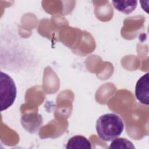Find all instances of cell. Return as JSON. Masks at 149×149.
Listing matches in <instances>:
<instances>
[{
    "mask_svg": "<svg viewBox=\"0 0 149 149\" xmlns=\"http://www.w3.org/2000/svg\"><path fill=\"white\" fill-rule=\"evenodd\" d=\"M135 96L142 104H149V73L143 75L135 86Z\"/></svg>",
    "mask_w": 149,
    "mask_h": 149,
    "instance_id": "cell-3",
    "label": "cell"
},
{
    "mask_svg": "<svg viewBox=\"0 0 149 149\" xmlns=\"http://www.w3.org/2000/svg\"><path fill=\"white\" fill-rule=\"evenodd\" d=\"M109 148H135L133 144L125 138H116L111 142Z\"/></svg>",
    "mask_w": 149,
    "mask_h": 149,
    "instance_id": "cell-6",
    "label": "cell"
},
{
    "mask_svg": "<svg viewBox=\"0 0 149 149\" xmlns=\"http://www.w3.org/2000/svg\"><path fill=\"white\" fill-rule=\"evenodd\" d=\"M95 129L101 140L109 141L120 136L124 129V123L119 115L113 113H105L97 119Z\"/></svg>",
    "mask_w": 149,
    "mask_h": 149,
    "instance_id": "cell-1",
    "label": "cell"
},
{
    "mask_svg": "<svg viewBox=\"0 0 149 149\" xmlns=\"http://www.w3.org/2000/svg\"><path fill=\"white\" fill-rule=\"evenodd\" d=\"M17 94L15 83L8 74L0 72V108L3 111L14 103Z\"/></svg>",
    "mask_w": 149,
    "mask_h": 149,
    "instance_id": "cell-2",
    "label": "cell"
},
{
    "mask_svg": "<svg viewBox=\"0 0 149 149\" xmlns=\"http://www.w3.org/2000/svg\"><path fill=\"white\" fill-rule=\"evenodd\" d=\"M112 3L115 9L126 15H129L133 12L137 5V1H113Z\"/></svg>",
    "mask_w": 149,
    "mask_h": 149,
    "instance_id": "cell-5",
    "label": "cell"
},
{
    "mask_svg": "<svg viewBox=\"0 0 149 149\" xmlns=\"http://www.w3.org/2000/svg\"><path fill=\"white\" fill-rule=\"evenodd\" d=\"M66 148L67 149H91L90 141L85 137L76 135L71 137L68 141Z\"/></svg>",
    "mask_w": 149,
    "mask_h": 149,
    "instance_id": "cell-4",
    "label": "cell"
}]
</instances>
